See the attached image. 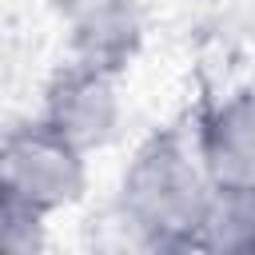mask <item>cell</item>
<instances>
[{
  "mask_svg": "<svg viewBox=\"0 0 255 255\" xmlns=\"http://www.w3.org/2000/svg\"><path fill=\"white\" fill-rule=\"evenodd\" d=\"M211 179L195 155L191 135L159 131L135 147L120 175V219L159 251L195 247L199 215Z\"/></svg>",
  "mask_w": 255,
  "mask_h": 255,
  "instance_id": "6da1fadb",
  "label": "cell"
},
{
  "mask_svg": "<svg viewBox=\"0 0 255 255\" xmlns=\"http://www.w3.org/2000/svg\"><path fill=\"white\" fill-rule=\"evenodd\" d=\"M0 187L28 211L48 219L72 207L84 191V151L52 131L44 120L0 135Z\"/></svg>",
  "mask_w": 255,
  "mask_h": 255,
  "instance_id": "7a4b0ae2",
  "label": "cell"
},
{
  "mask_svg": "<svg viewBox=\"0 0 255 255\" xmlns=\"http://www.w3.org/2000/svg\"><path fill=\"white\" fill-rule=\"evenodd\" d=\"M40 120L52 131H60L68 143H76L84 155L92 147H104L120 128L116 72L80 64V60L64 64L44 92V116Z\"/></svg>",
  "mask_w": 255,
  "mask_h": 255,
  "instance_id": "3957f363",
  "label": "cell"
},
{
  "mask_svg": "<svg viewBox=\"0 0 255 255\" xmlns=\"http://www.w3.org/2000/svg\"><path fill=\"white\" fill-rule=\"evenodd\" d=\"M191 143L211 183L255 187V96L231 92L207 104L191 128Z\"/></svg>",
  "mask_w": 255,
  "mask_h": 255,
  "instance_id": "277c9868",
  "label": "cell"
},
{
  "mask_svg": "<svg viewBox=\"0 0 255 255\" xmlns=\"http://www.w3.org/2000/svg\"><path fill=\"white\" fill-rule=\"evenodd\" d=\"M68 36H72V60L124 72L128 60L139 48V0H60Z\"/></svg>",
  "mask_w": 255,
  "mask_h": 255,
  "instance_id": "5b68a950",
  "label": "cell"
},
{
  "mask_svg": "<svg viewBox=\"0 0 255 255\" xmlns=\"http://www.w3.org/2000/svg\"><path fill=\"white\" fill-rule=\"evenodd\" d=\"M199 251H255V187L211 183L195 231Z\"/></svg>",
  "mask_w": 255,
  "mask_h": 255,
  "instance_id": "8992f818",
  "label": "cell"
},
{
  "mask_svg": "<svg viewBox=\"0 0 255 255\" xmlns=\"http://www.w3.org/2000/svg\"><path fill=\"white\" fill-rule=\"evenodd\" d=\"M44 219L0 187V251H28L40 243Z\"/></svg>",
  "mask_w": 255,
  "mask_h": 255,
  "instance_id": "52a82bcc",
  "label": "cell"
}]
</instances>
